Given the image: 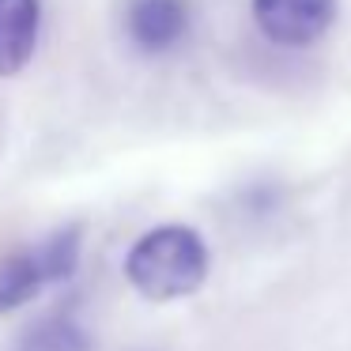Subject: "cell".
<instances>
[{
  "mask_svg": "<svg viewBox=\"0 0 351 351\" xmlns=\"http://www.w3.org/2000/svg\"><path fill=\"white\" fill-rule=\"evenodd\" d=\"M42 0H0V76H16L34 57Z\"/></svg>",
  "mask_w": 351,
  "mask_h": 351,
  "instance_id": "obj_5",
  "label": "cell"
},
{
  "mask_svg": "<svg viewBox=\"0 0 351 351\" xmlns=\"http://www.w3.org/2000/svg\"><path fill=\"white\" fill-rule=\"evenodd\" d=\"M125 276L152 302L185 298L208 280V242L185 223L155 227L129 250Z\"/></svg>",
  "mask_w": 351,
  "mask_h": 351,
  "instance_id": "obj_1",
  "label": "cell"
},
{
  "mask_svg": "<svg viewBox=\"0 0 351 351\" xmlns=\"http://www.w3.org/2000/svg\"><path fill=\"white\" fill-rule=\"evenodd\" d=\"M80 265V230L61 227L38 245L0 253V313L19 310L46 283H61Z\"/></svg>",
  "mask_w": 351,
  "mask_h": 351,
  "instance_id": "obj_2",
  "label": "cell"
},
{
  "mask_svg": "<svg viewBox=\"0 0 351 351\" xmlns=\"http://www.w3.org/2000/svg\"><path fill=\"white\" fill-rule=\"evenodd\" d=\"M125 27L140 53H170L189 34V0H132Z\"/></svg>",
  "mask_w": 351,
  "mask_h": 351,
  "instance_id": "obj_4",
  "label": "cell"
},
{
  "mask_svg": "<svg viewBox=\"0 0 351 351\" xmlns=\"http://www.w3.org/2000/svg\"><path fill=\"white\" fill-rule=\"evenodd\" d=\"M16 351H95L91 332L80 325L69 313H57V317H42L38 325H31L19 336Z\"/></svg>",
  "mask_w": 351,
  "mask_h": 351,
  "instance_id": "obj_6",
  "label": "cell"
},
{
  "mask_svg": "<svg viewBox=\"0 0 351 351\" xmlns=\"http://www.w3.org/2000/svg\"><path fill=\"white\" fill-rule=\"evenodd\" d=\"M253 19L268 42L306 49L328 34L336 19V0H253Z\"/></svg>",
  "mask_w": 351,
  "mask_h": 351,
  "instance_id": "obj_3",
  "label": "cell"
}]
</instances>
